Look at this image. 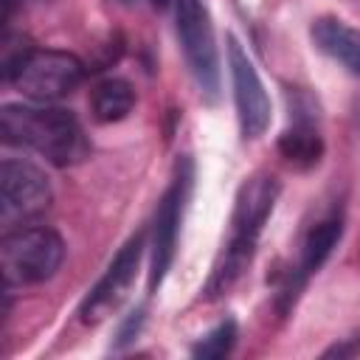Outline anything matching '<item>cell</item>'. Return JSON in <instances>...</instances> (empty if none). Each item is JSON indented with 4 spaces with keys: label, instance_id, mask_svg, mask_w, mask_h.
<instances>
[{
    "label": "cell",
    "instance_id": "cell-1",
    "mask_svg": "<svg viewBox=\"0 0 360 360\" xmlns=\"http://www.w3.org/2000/svg\"><path fill=\"white\" fill-rule=\"evenodd\" d=\"M0 135L6 146L31 149L59 169L76 166L90 155L84 127L65 107L6 104L0 112Z\"/></svg>",
    "mask_w": 360,
    "mask_h": 360
},
{
    "label": "cell",
    "instance_id": "cell-4",
    "mask_svg": "<svg viewBox=\"0 0 360 360\" xmlns=\"http://www.w3.org/2000/svg\"><path fill=\"white\" fill-rule=\"evenodd\" d=\"M191 183H194V163L191 158H180L174 166V177L169 183V188L163 191L158 208H155V219H152V245H149V292H158L172 262H174V250H177V233H180V222H183V211L191 194Z\"/></svg>",
    "mask_w": 360,
    "mask_h": 360
},
{
    "label": "cell",
    "instance_id": "cell-16",
    "mask_svg": "<svg viewBox=\"0 0 360 360\" xmlns=\"http://www.w3.org/2000/svg\"><path fill=\"white\" fill-rule=\"evenodd\" d=\"M17 3H20V0H3V22H8V20H11V14H14Z\"/></svg>",
    "mask_w": 360,
    "mask_h": 360
},
{
    "label": "cell",
    "instance_id": "cell-3",
    "mask_svg": "<svg viewBox=\"0 0 360 360\" xmlns=\"http://www.w3.org/2000/svg\"><path fill=\"white\" fill-rule=\"evenodd\" d=\"M65 262V242L56 231L22 225L6 231L0 242V267L8 290L34 287L56 276Z\"/></svg>",
    "mask_w": 360,
    "mask_h": 360
},
{
    "label": "cell",
    "instance_id": "cell-9",
    "mask_svg": "<svg viewBox=\"0 0 360 360\" xmlns=\"http://www.w3.org/2000/svg\"><path fill=\"white\" fill-rule=\"evenodd\" d=\"M228 65H231V82H233V98H236V115H239V132L245 141L259 138L270 124V96L242 51L236 37H228Z\"/></svg>",
    "mask_w": 360,
    "mask_h": 360
},
{
    "label": "cell",
    "instance_id": "cell-17",
    "mask_svg": "<svg viewBox=\"0 0 360 360\" xmlns=\"http://www.w3.org/2000/svg\"><path fill=\"white\" fill-rule=\"evenodd\" d=\"M149 3H152L155 8H166V6H169V0H149Z\"/></svg>",
    "mask_w": 360,
    "mask_h": 360
},
{
    "label": "cell",
    "instance_id": "cell-5",
    "mask_svg": "<svg viewBox=\"0 0 360 360\" xmlns=\"http://www.w3.org/2000/svg\"><path fill=\"white\" fill-rule=\"evenodd\" d=\"M174 22H177V39L186 56V65L200 87V93L208 101H217L219 96V53L214 42L211 17L202 6V0H174Z\"/></svg>",
    "mask_w": 360,
    "mask_h": 360
},
{
    "label": "cell",
    "instance_id": "cell-11",
    "mask_svg": "<svg viewBox=\"0 0 360 360\" xmlns=\"http://www.w3.org/2000/svg\"><path fill=\"white\" fill-rule=\"evenodd\" d=\"M309 37L318 51H323L329 59L343 65L349 73L360 76V31L346 25L338 17H321L312 22Z\"/></svg>",
    "mask_w": 360,
    "mask_h": 360
},
{
    "label": "cell",
    "instance_id": "cell-12",
    "mask_svg": "<svg viewBox=\"0 0 360 360\" xmlns=\"http://www.w3.org/2000/svg\"><path fill=\"white\" fill-rule=\"evenodd\" d=\"M340 236H343V217L340 214H329V217H323L321 222H315L307 231L304 248H301V264H298V276L304 281L323 267V262L338 248Z\"/></svg>",
    "mask_w": 360,
    "mask_h": 360
},
{
    "label": "cell",
    "instance_id": "cell-6",
    "mask_svg": "<svg viewBox=\"0 0 360 360\" xmlns=\"http://www.w3.org/2000/svg\"><path fill=\"white\" fill-rule=\"evenodd\" d=\"M82 79H84V65L79 56L68 51L34 48L8 84H14L22 96H28L37 104H51L70 96L82 84Z\"/></svg>",
    "mask_w": 360,
    "mask_h": 360
},
{
    "label": "cell",
    "instance_id": "cell-10",
    "mask_svg": "<svg viewBox=\"0 0 360 360\" xmlns=\"http://www.w3.org/2000/svg\"><path fill=\"white\" fill-rule=\"evenodd\" d=\"M304 104V93H295V101L290 98V127L278 135V152L287 163L298 169H312L323 155V141L318 132V115L312 112V104Z\"/></svg>",
    "mask_w": 360,
    "mask_h": 360
},
{
    "label": "cell",
    "instance_id": "cell-14",
    "mask_svg": "<svg viewBox=\"0 0 360 360\" xmlns=\"http://www.w3.org/2000/svg\"><path fill=\"white\" fill-rule=\"evenodd\" d=\"M233 343H236V321L225 318L222 323H217L208 335H202V338L191 346V354H194V357H202V360H217V357L231 354Z\"/></svg>",
    "mask_w": 360,
    "mask_h": 360
},
{
    "label": "cell",
    "instance_id": "cell-15",
    "mask_svg": "<svg viewBox=\"0 0 360 360\" xmlns=\"http://www.w3.org/2000/svg\"><path fill=\"white\" fill-rule=\"evenodd\" d=\"M143 321H146V309L143 307H138V309H132L121 323H118V332H115V340H112V349H124V346H129L138 335H141V329H143Z\"/></svg>",
    "mask_w": 360,
    "mask_h": 360
},
{
    "label": "cell",
    "instance_id": "cell-2",
    "mask_svg": "<svg viewBox=\"0 0 360 360\" xmlns=\"http://www.w3.org/2000/svg\"><path fill=\"white\" fill-rule=\"evenodd\" d=\"M281 194V183L273 174H253L250 180H245L236 191V202H233V214H231V236L228 245L222 248L208 281H205V295L208 298H219L225 295L239 276L248 270L256 242L262 236V228L267 222V217L273 214V205Z\"/></svg>",
    "mask_w": 360,
    "mask_h": 360
},
{
    "label": "cell",
    "instance_id": "cell-13",
    "mask_svg": "<svg viewBox=\"0 0 360 360\" xmlns=\"http://www.w3.org/2000/svg\"><path fill=\"white\" fill-rule=\"evenodd\" d=\"M132 107H135V90L127 79H118V76L98 82L93 96H90V110H93V118L98 124L124 121L132 112Z\"/></svg>",
    "mask_w": 360,
    "mask_h": 360
},
{
    "label": "cell",
    "instance_id": "cell-7",
    "mask_svg": "<svg viewBox=\"0 0 360 360\" xmlns=\"http://www.w3.org/2000/svg\"><path fill=\"white\" fill-rule=\"evenodd\" d=\"M51 208L48 177L28 160L6 158L0 166V222L6 231L39 219Z\"/></svg>",
    "mask_w": 360,
    "mask_h": 360
},
{
    "label": "cell",
    "instance_id": "cell-8",
    "mask_svg": "<svg viewBox=\"0 0 360 360\" xmlns=\"http://www.w3.org/2000/svg\"><path fill=\"white\" fill-rule=\"evenodd\" d=\"M141 253H143V231H138L135 236H129L124 242V248L115 253V259L110 262L104 276L84 295V301L79 307L82 323L93 326V323L110 318L124 304V298L129 295V287L135 281V273H138V264H141Z\"/></svg>",
    "mask_w": 360,
    "mask_h": 360
}]
</instances>
